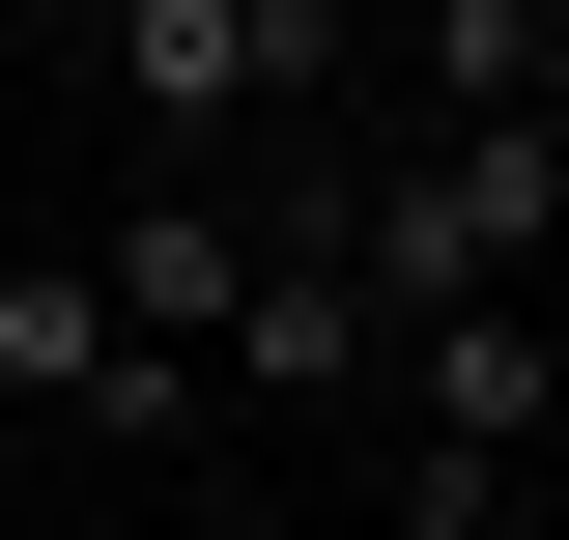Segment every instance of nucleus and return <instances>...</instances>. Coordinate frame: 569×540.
<instances>
[{"label": "nucleus", "mask_w": 569, "mask_h": 540, "mask_svg": "<svg viewBox=\"0 0 569 540\" xmlns=\"http://www.w3.org/2000/svg\"><path fill=\"white\" fill-rule=\"evenodd\" d=\"M541 228H569V171L485 114V142H399V171L342 200V284H370V313H512V284H541Z\"/></svg>", "instance_id": "nucleus-1"}, {"label": "nucleus", "mask_w": 569, "mask_h": 540, "mask_svg": "<svg viewBox=\"0 0 569 540\" xmlns=\"http://www.w3.org/2000/svg\"><path fill=\"white\" fill-rule=\"evenodd\" d=\"M399 540H485V483L541 456V399H569V313H399Z\"/></svg>", "instance_id": "nucleus-2"}, {"label": "nucleus", "mask_w": 569, "mask_h": 540, "mask_svg": "<svg viewBox=\"0 0 569 540\" xmlns=\"http://www.w3.org/2000/svg\"><path fill=\"white\" fill-rule=\"evenodd\" d=\"M0 399L142 456V427H200V370H171V341H114V284H86V257H0Z\"/></svg>", "instance_id": "nucleus-3"}, {"label": "nucleus", "mask_w": 569, "mask_h": 540, "mask_svg": "<svg viewBox=\"0 0 569 540\" xmlns=\"http://www.w3.org/2000/svg\"><path fill=\"white\" fill-rule=\"evenodd\" d=\"M86 284H114V341H171V370L228 399V313H257V228H228V200H114Z\"/></svg>", "instance_id": "nucleus-4"}, {"label": "nucleus", "mask_w": 569, "mask_h": 540, "mask_svg": "<svg viewBox=\"0 0 569 540\" xmlns=\"http://www.w3.org/2000/svg\"><path fill=\"white\" fill-rule=\"evenodd\" d=\"M114 86L200 142V114H257V86H313V0H114Z\"/></svg>", "instance_id": "nucleus-5"}, {"label": "nucleus", "mask_w": 569, "mask_h": 540, "mask_svg": "<svg viewBox=\"0 0 569 540\" xmlns=\"http://www.w3.org/2000/svg\"><path fill=\"white\" fill-rule=\"evenodd\" d=\"M370 341H399V313L342 284V228H257V313H228V399H342Z\"/></svg>", "instance_id": "nucleus-6"}, {"label": "nucleus", "mask_w": 569, "mask_h": 540, "mask_svg": "<svg viewBox=\"0 0 569 540\" xmlns=\"http://www.w3.org/2000/svg\"><path fill=\"white\" fill-rule=\"evenodd\" d=\"M512 86H541V114H512V142H541V171H569V29H512Z\"/></svg>", "instance_id": "nucleus-7"}]
</instances>
